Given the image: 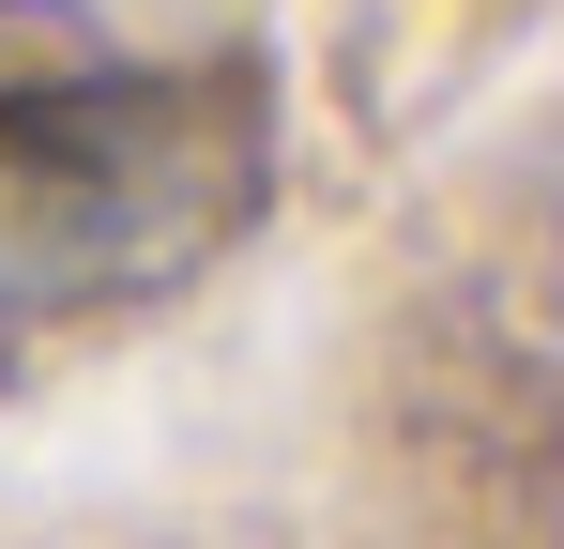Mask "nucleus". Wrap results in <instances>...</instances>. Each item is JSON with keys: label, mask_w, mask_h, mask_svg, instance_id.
Here are the masks:
<instances>
[{"label": "nucleus", "mask_w": 564, "mask_h": 549, "mask_svg": "<svg viewBox=\"0 0 564 549\" xmlns=\"http://www.w3.org/2000/svg\"><path fill=\"white\" fill-rule=\"evenodd\" d=\"M260 198L245 77H46L0 92V305H107L214 260Z\"/></svg>", "instance_id": "nucleus-1"}]
</instances>
